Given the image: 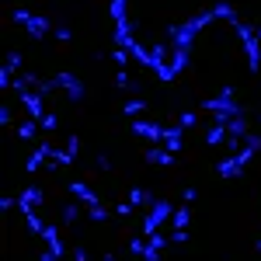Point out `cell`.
I'll use <instances>...</instances> for the list:
<instances>
[{"mask_svg": "<svg viewBox=\"0 0 261 261\" xmlns=\"http://www.w3.org/2000/svg\"><path fill=\"white\" fill-rule=\"evenodd\" d=\"M14 21H18L28 35H35V39H42V35L49 32V18H39V14H32V11H14Z\"/></svg>", "mask_w": 261, "mask_h": 261, "instance_id": "cell-1", "label": "cell"}, {"mask_svg": "<svg viewBox=\"0 0 261 261\" xmlns=\"http://www.w3.org/2000/svg\"><path fill=\"white\" fill-rule=\"evenodd\" d=\"M53 84H56V87H63V91H70V98H73V101L84 98V84L77 81L73 73H56V77H53Z\"/></svg>", "mask_w": 261, "mask_h": 261, "instance_id": "cell-2", "label": "cell"}, {"mask_svg": "<svg viewBox=\"0 0 261 261\" xmlns=\"http://www.w3.org/2000/svg\"><path fill=\"white\" fill-rule=\"evenodd\" d=\"M133 129H136L140 136H150V140H161V136H164V129H161V125H153V122H143V119L133 122Z\"/></svg>", "mask_w": 261, "mask_h": 261, "instance_id": "cell-3", "label": "cell"}, {"mask_svg": "<svg viewBox=\"0 0 261 261\" xmlns=\"http://www.w3.org/2000/svg\"><path fill=\"white\" fill-rule=\"evenodd\" d=\"M143 112V101H129V105H125V115H140Z\"/></svg>", "mask_w": 261, "mask_h": 261, "instance_id": "cell-4", "label": "cell"}, {"mask_svg": "<svg viewBox=\"0 0 261 261\" xmlns=\"http://www.w3.org/2000/svg\"><path fill=\"white\" fill-rule=\"evenodd\" d=\"M18 133H21V136H32V133H35V122H21Z\"/></svg>", "mask_w": 261, "mask_h": 261, "instance_id": "cell-5", "label": "cell"}]
</instances>
